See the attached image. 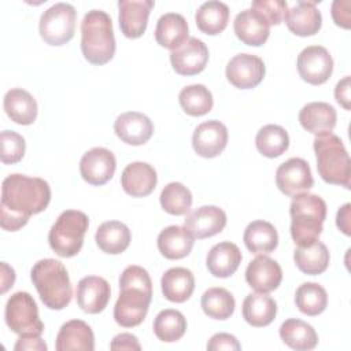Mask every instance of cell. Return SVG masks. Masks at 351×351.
<instances>
[{
	"label": "cell",
	"mask_w": 351,
	"mask_h": 351,
	"mask_svg": "<svg viewBox=\"0 0 351 351\" xmlns=\"http://www.w3.org/2000/svg\"><path fill=\"white\" fill-rule=\"evenodd\" d=\"M117 169L114 154L103 147H95L86 151L80 160L81 177L90 185H104L108 182Z\"/></svg>",
	"instance_id": "13"
},
{
	"label": "cell",
	"mask_w": 351,
	"mask_h": 351,
	"mask_svg": "<svg viewBox=\"0 0 351 351\" xmlns=\"http://www.w3.org/2000/svg\"><path fill=\"white\" fill-rule=\"evenodd\" d=\"M251 8L261 12L271 26L281 23L288 8V3L284 0H255L252 1Z\"/></svg>",
	"instance_id": "44"
},
{
	"label": "cell",
	"mask_w": 351,
	"mask_h": 351,
	"mask_svg": "<svg viewBox=\"0 0 351 351\" xmlns=\"http://www.w3.org/2000/svg\"><path fill=\"white\" fill-rule=\"evenodd\" d=\"M195 21L200 32L210 36L219 34L228 26L229 7L218 0L206 1L197 8Z\"/></svg>",
	"instance_id": "36"
},
{
	"label": "cell",
	"mask_w": 351,
	"mask_h": 351,
	"mask_svg": "<svg viewBox=\"0 0 351 351\" xmlns=\"http://www.w3.org/2000/svg\"><path fill=\"white\" fill-rule=\"evenodd\" d=\"M313 148L321 178L333 185L350 188L351 160L341 138L333 133L315 136Z\"/></svg>",
	"instance_id": "6"
},
{
	"label": "cell",
	"mask_w": 351,
	"mask_h": 351,
	"mask_svg": "<svg viewBox=\"0 0 351 351\" xmlns=\"http://www.w3.org/2000/svg\"><path fill=\"white\" fill-rule=\"evenodd\" d=\"M202 308L206 315L214 319H228L234 311L236 302L233 295L221 287L208 288L200 300Z\"/></svg>",
	"instance_id": "38"
},
{
	"label": "cell",
	"mask_w": 351,
	"mask_h": 351,
	"mask_svg": "<svg viewBox=\"0 0 351 351\" xmlns=\"http://www.w3.org/2000/svg\"><path fill=\"white\" fill-rule=\"evenodd\" d=\"M295 303L300 313L315 317L328 306V293L325 288L317 282H303L295 293Z\"/></svg>",
	"instance_id": "41"
},
{
	"label": "cell",
	"mask_w": 351,
	"mask_h": 351,
	"mask_svg": "<svg viewBox=\"0 0 351 351\" xmlns=\"http://www.w3.org/2000/svg\"><path fill=\"white\" fill-rule=\"evenodd\" d=\"M132 233L129 228L121 221L103 222L95 234L97 247L110 255L122 254L130 244Z\"/></svg>",
	"instance_id": "32"
},
{
	"label": "cell",
	"mask_w": 351,
	"mask_h": 351,
	"mask_svg": "<svg viewBox=\"0 0 351 351\" xmlns=\"http://www.w3.org/2000/svg\"><path fill=\"white\" fill-rule=\"evenodd\" d=\"M4 318L7 326L19 336H41L44 324L38 317V307L27 292H15L5 304Z\"/></svg>",
	"instance_id": "8"
},
{
	"label": "cell",
	"mask_w": 351,
	"mask_h": 351,
	"mask_svg": "<svg viewBox=\"0 0 351 351\" xmlns=\"http://www.w3.org/2000/svg\"><path fill=\"white\" fill-rule=\"evenodd\" d=\"M163 296L174 303L186 302L195 289V277L189 269L171 267L165 271L160 280Z\"/></svg>",
	"instance_id": "29"
},
{
	"label": "cell",
	"mask_w": 351,
	"mask_h": 351,
	"mask_svg": "<svg viewBox=\"0 0 351 351\" xmlns=\"http://www.w3.org/2000/svg\"><path fill=\"white\" fill-rule=\"evenodd\" d=\"M280 337L288 347L298 351L313 350L318 344L315 329L298 318H289L281 324Z\"/></svg>",
	"instance_id": "35"
},
{
	"label": "cell",
	"mask_w": 351,
	"mask_h": 351,
	"mask_svg": "<svg viewBox=\"0 0 351 351\" xmlns=\"http://www.w3.org/2000/svg\"><path fill=\"white\" fill-rule=\"evenodd\" d=\"M298 73L303 81L311 85L325 84L333 71V59L322 45H310L298 56Z\"/></svg>",
	"instance_id": "10"
},
{
	"label": "cell",
	"mask_w": 351,
	"mask_h": 351,
	"mask_svg": "<svg viewBox=\"0 0 351 351\" xmlns=\"http://www.w3.org/2000/svg\"><path fill=\"white\" fill-rule=\"evenodd\" d=\"M77 11L69 3H56L45 10L40 16L38 30L41 38L49 45H63L69 43L75 30Z\"/></svg>",
	"instance_id": "9"
},
{
	"label": "cell",
	"mask_w": 351,
	"mask_h": 351,
	"mask_svg": "<svg viewBox=\"0 0 351 351\" xmlns=\"http://www.w3.org/2000/svg\"><path fill=\"white\" fill-rule=\"evenodd\" d=\"M186 330V319L178 310L166 308L162 310L154 321L155 336L165 343H173L180 340Z\"/></svg>",
	"instance_id": "39"
},
{
	"label": "cell",
	"mask_w": 351,
	"mask_h": 351,
	"mask_svg": "<svg viewBox=\"0 0 351 351\" xmlns=\"http://www.w3.org/2000/svg\"><path fill=\"white\" fill-rule=\"evenodd\" d=\"M55 348L58 351H93L95 335L92 328L81 319L64 322L58 332Z\"/></svg>",
	"instance_id": "24"
},
{
	"label": "cell",
	"mask_w": 351,
	"mask_h": 351,
	"mask_svg": "<svg viewBox=\"0 0 351 351\" xmlns=\"http://www.w3.org/2000/svg\"><path fill=\"white\" fill-rule=\"evenodd\" d=\"M170 62L180 75L199 74L208 62V48L202 40L189 37L181 47L170 52Z\"/></svg>",
	"instance_id": "14"
},
{
	"label": "cell",
	"mask_w": 351,
	"mask_h": 351,
	"mask_svg": "<svg viewBox=\"0 0 351 351\" xmlns=\"http://www.w3.org/2000/svg\"><path fill=\"white\" fill-rule=\"evenodd\" d=\"M51 202L49 184L38 177L14 173L1 184L0 225L4 230L16 232L29 218L43 213Z\"/></svg>",
	"instance_id": "1"
},
{
	"label": "cell",
	"mask_w": 351,
	"mask_h": 351,
	"mask_svg": "<svg viewBox=\"0 0 351 351\" xmlns=\"http://www.w3.org/2000/svg\"><path fill=\"white\" fill-rule=\"evenodd\" d=\"M15 271L5 262H1V293L7 292L8 288L14 285Z\"/></svg>",
	"instance_id": "51"
},
{
	"label": "cell",
	"mask_w": 351,
	"mask_h": 351,
	"mask_svg": "<svg viewBox=\"0 0 351 351\" xmlns=\"http://www.w3.org/2000/svg\"><path fill=\"white\" fill-rule=\"evenodd\" d=\"M351 3L348 0H335L332 3V18L337 26L350 29L351 16H350Z\"/></svg>",
	"instance_id": "46"
},
{
	"label": "cell",
	"mask_w": 351,
	"mask_h": 351,
	"mask_svg": "<svg viewBox=\"0 0 351 351\" xmlns=\"http://www.w3.org/2000/svg\"><path fill=\"white\" fill-rule=\"evenodd\" d=\"M88 226L89 218L85 213L78 210L63 211L48 234L52 251L60 258L75 256L82 248Z\"/></svg>",
	"instance_id": "7"
},
{
	"label": "cell",
	"mask_w": 351,
	"mask_h": 351,
	"mask_svg": "<svg viewBox=\"0 0 351 351\" xmlns=\"http://www.w3.org/2000/svg\"><path fill=\"white\" fill-rule=\"evenodd\" d=\"M111 350H141V346L138 343V339L132 335V333H119L117 335L111 343H110Z\"/></svg>",
	"instance_id": "47"
},
{
	"label": "cell",
	"mask_w": 351,
	"mask_h": 351,
	"mask_svg": "<svg viewBox=\"0 0 351 351\" xmlns=\"http://www.w3.org/2000/svg\"><path fill=\"white\" fill-rule=\"evenodd\" d=\"M111 296V288L107 280L99 276H86L77 284L75 298L82 311L97 314L107 307Z\"/></svg>",
	"instance_id": "18"
},
{
	"label": "cell",
	"mask_w": 351,
	"mask_h": 351,
	"mask_svg": "<svg viewBox=\"0 0 351 351\" xmlns=\"http://www.w3.org/2000/svg\"><path fill=\"white\" fill-rule=\"evenodd\" d=\"M256 149L266 158H277L282 155L289 147V136L282 126L265 125L255 137Z\"/></svg>",
	"instance_id": "37"
},
{
	"label": "cell",
	"mask_w": 351,
	"mask_h": 351,
	"mask_svg": "<svg viewBox=\"0 0 351 351\" xmlns=\"http://www.w3.org/2000/svg\"><path fill=\"white\" fill-rule=\"evenodd\" d=\"M336 118L335 107L325 101L307 103L299 112L302 128L315 136L332 133L336 126Z\"/></svg>",
	"instance_id": "25"
},
{
	"label": "cell",
	"mask_w": 351,
	"mask_h": 351,
	"mask_svg": "<svg viewBox=\"0 0 351 351\" xmlns=\"http://www.w3.org/2000/svg\"><path fill=\"white\" fill-rule=\"evenodd\" d=\"M281 280V266L266 254H261L254 258L245 269V281L256 292L269 293L278 288Z\"/></svg>",
	"instance_id": "15"
},
{
	"label": "cell",
	"mask_w": 351,
	"mask_h": 351,
	"mask_svg": "<svg viewBox=\"0 0 351 351\" xmlns=\"http://www.w3.org/2000/svg\"><path fill=\"white\" fill-rule=\"evenodd\" d=\"M350 210H351V204L346 203L344 206H341L337 211L336 215V225L337 228L346 234L350 236L351 234V225H350Z\"/></svg>",
	"instance_id": "50"
},
{
	"label": "cell",
	"mask_w": 351,
	"mask_h": 351,
	"mask_svg": "<svg viewBox=\"0 0 351 351\" xmlns=\"http://www.w3.org/2000/svg\"><path fill=\"white\" fill-rule=\"evenodd\" d=\"M288 29L300 37L314 36L322 25V15L317 8V1H296L284 14Z\"/></svg>",
	"instance_id": "21"
},
{
	"label": "cell",
	"mask_w": 351,
	"mask_h": 351,
	"mask_svg": "<svg viewBox=\"0 0 351 351\" xmlns=\"http://www.w3.org/2000/svg\"><path fill=\"white\" fill-rule=\"evenodd\" d=\"M276 184L287 196L307 192L314 185L308 163L302 158H291L285 160L276 170Z\"/></svg>",
	"instance_id": "12"
},
{
	"label": "cell",
	"mask_w": 351,
	"mask_h": 351,
	"mask_svg": "<svg viewBox=\"0 0 351 351\" xmlns=\"http://www.w3.org/2000/svg\"><path fill=\"white\" fill-rule=\"evenodd\" d=\"M241 251L230 241H222L211 247L206 256L208 271L218 278H226L234 274L241 263Z\"/></svg>",
	"instance_id": "26"
},
{
	"label": "cell",
	"mask_w": 351,
	"mask_h": 351,
	"mask_svg": "<svg viewBox=\"0 0 351 351\" xmlns=\"http://www.w3.org/2000/svg\"><path fill=\"white\" fill-rule=\"evenodd\" d=\"M243 241L248 251L252 254H269L278 245V233L276 228L267 221H252L247 225Z\"/></svg>",
	"instance_id": "33"
},
{
	"label": "cell",
	"mask_w": 351,
	"mask_h": 351,
	"mask_svg": "<svg viewBox=\"0 0 351 351\" xmlns=\"http://www.w3.org/2000/svg\"><path fill=\"white\" fill-rule=\"evenodd\" d=\"M15 351H23V350H37V351H45L47 344L41 339V336H19L14 346Z\"/></svg>",
	"instance_id": "48"
},
{
	"label": "cell",
	"mask_w": 351,
	"mask_h": 351,
	"mask_svg": "<svg viewBox=\"0 0 351 351\" xmlns=\"http://www.w3.org/2000/svg\"><path fill=\"white\" fill-rule=\"evenodd\" d=\"M233 30L237 38L244 44L259 47L265 44L269 38L270 23L256 10L245 8L236 15L233 22Z\"/></svg>",
	"instance_id": "22"
},
{
	"label": "cell",
	"mask_w": 351,
	"mask_h": 351,
	"mask_svg": "<svg viewBox=\"0 0 351 351\" xmlns=\"http://www.w3.org/2000/svg\"><path fill=\"white\" fill-rule=\"evenodd\" d=\"M154 7L152 0H119L118 19L125 37L138 38L144 34L149 12Z\"/></svg>",
	"instance_id": "17"
},
{
	"label": "cell",
	"mask_w": 351,
	"mask_h": 351,
	"mask_svg": "<svg viewBox=\"0 0 351 351\" xmlns=\"http://www.w3.org/2000/svg\"><path fill=\"white\" fill-rule=\"evenodd\" d=\"M335 99L336 101L343 106L346 110H350V77L346 75L343 80H340L335 86Z\"/></svg>",
	"instance_id": "49"
},
{
	"label": "cell",
	"mask_w": 351,
	"mask_h": 351,
	"mask_svg": "<svg viewBox=\"0 0 351 351\" xmlns=\"http://www.w3.org/2000/svg\"><path fill=\"white\" fill-rule=\"evenodd\" d=\"M193 239L185 226L171 225L159 233L158 250L167 259H181L191 254Z\"/></svg>",
	"instance_id": "28"
},
{
	"label": "cell",
	"mask_w": 351,
	"mask_h": 351,
	"mask_svg": "<svg viewBox=\"0 0 351 351\" xmlns=\"http://www.w3.org/2000/svg\"><path fill=\"white\" fill-rule=\"evenodd\" d=\"M184 223L195 239H207L223 230L226 214L217 206H202L191 211L185 217Z\"/></svg>",
	"instance_id": "19"
},
{
	"label": "cell",
	"mask_w": 351,
	"mask_h": 351,
	"mask_svg": "<svg viewBox=\"0 0 351 351\" xmlns=\"http://www.w3.org/2000/svg\"><path fill=\"white\" fill-rule=\"evenodd\" d=\"M114 132L129 145H143L152 137L154 123L143 112L128 111L117 117Z\"/></svg>",
	"instance_id": "20"
},
{
	"label": "cell",
	"mask_w": 351,
	"mask_h": 351,
	"mask_svg": "<svg viewBox=\"0 0 351 351\" xmlns=\"http://www.w3.org/2000/svg\"><path fill=\"white\" fill-rule=\"evenodd\" d=\"M121 293L114 306V319L123 328L140 325L152 299V281L148 271L137 265L128 266L119 277Z\"/></svg>",
	"instance_id": "2"
},
{
	"label": "cell",
	"mask_w": 351,
	"mask_h": 351,
	"mask_svg": "<svg viewBox=\"0 0 351 351\" xmlns=\"http://www.w3.org/2000/svg\"><path fill=\"white\" fill-rule=\"evenodd\" d=\"M208 351H218V350H230V351H239L241 350V346L239 340L230 335V333H215L211 336V339L207 343Z\"/></svg>",
	"instance_id": "45"
},
{
	"label": "cell",
	"mask_w": 351,
	"mask_h": 351,
	"mask_svg": "<svg viewBox=\"0 0 351 351\" xmlns=\"http://www.w3.org/2000/svg\"><path fill=\"white\" fill-rule=\"evenodd\" d=\"M291 236L298 247H304L322 233V225L326 218V203L318 195L302 192L293 196L291 206Z\"/></svg>",
	"instance_id": "5"
},
{
	"label": "cell",
	"mask_w": 351,
	"mask_h": 351,
	"mask_svg": "<svg viewBox=\"0 0 351 351\" xmlns=\"http://www.w3.org/2000/svg\"><path fill=\"white\" fill-rule=\"evenodd\" d=\"M162 208L171 215H184L192 206V193L181 182L167 184L159 196Z\"/></svg>",
	"instance_id": "42"
},
{
	"label": "cell",
	"mask_w": 351,
	"mask_h": 351,
	"mask_svg": "<svg viewBox=\"0 0 351 351\" xmlns=\"http://www.w3.org/2000/svg\"><path fill=\"white\" fill-rule=\"evenodd\" d=\"M81 51L92 64H106L114 58L115 37L112 21L106 11L90 10L81 22Z\"/></svg>",
	"instance_id": "3"
},
{
	"label": "cell",
	"mask_w": 351,
	"mask_h": 351,
	"mask_svg": "<svg viewBox=\"0 0 351 351\" xmlns=\"http://www.w3.org/2000/svg\"><path fill=\"white\" fill-rule=\"evenodd\" d=\"M228 144V129L226 126L211 119L200 123L192 136V147L195 152L202 158L218 156Z\"/></svg>",
	"instance_id": "16"
},
{
	"label": "cell",
	"mask_w": 351,
	"mask_h": 351,
	"mask_svg": "<svg viewBox=\"0 0 351 351\" xmlns=\"http://www.w3.org/2000/svg\"><path fill=\"white\" fill-rule=\"evenodd\" d=\"M329 251L319 240L304 247H298L293 251L295 265L300 271L308 276H318L324 273L329 266Z\"/></svg>",
	"instance_id": "34"
},
{
	"label": "cell",
	"mask_w": 351,
	"mask_h": 351,
	"mask_svg": "<svg viewBox=\"0 0 351 351\" xmlns=\"http://www.w3.org/2000/svg\"><path fill=\"white\" fill-rule=\"evenodd\" d=\"M266 67L263 60L252 53H239L226 64L228 81L239 89H251L259 85L265 77Z\"/></svg>",
	"instance_id": "11"
},
{
	"label": "cell",
	"mask_w": 351,
	"mask_h": 351,
	"mask_svg": "<svg viewBox=\"0 0 351 351\" xmlns=\"http://www.w3.org/2000/svg\"><path fill=\"white\" fill-rule=\"evenodd\" d=\"M4 110L18 125H32L37 118V101L22 88H12L4 95Z\"/></svg>",
	"instance_id": "31"
},
{
	"label": "cell",
	"mask_w": 351,
	"mask_h": 351,
	"mask_svg": "<svg viewBox=\"0 0 351 351\" xmlns=\"http://www.w3.org/2000/svg\"><path fill=\"white\" fill-rule=\"evenodd\" d=\"M178 101L182 110L191 117L206 115L211 111L214 104L211 92L202 84H193L182 88L178 95Z\"/></svg>",
	"instance_id": "40"
},
{
	"label": "cell",
	"mask_w": 351,
	"mask_h": 351,
	"mask_svg": "<svg viewBox=\"0 0 351 351\" xmlns=\"http://www.w3.org/2000/svg\"><path fill=\"white\" fill-rule=\"evenodd\" d=\"M158 182L155 169L145 162L129 163L121 176L122 189L133 197H144L149 195Z\"/></svg>",
	"instance_id": "23"
},
{
	"label": "cell",
	"mask_w": 351,
	"mask_h": 351,
	"mask_svg": "<svg viewBox=\"0 0 351 351\" xmlns=\"http://www.w3.org/2000/svg\"><path fill=\"white\" fill-rule=\"evenodd\" d=\"M188 38V23L181 14L167 12L158 19L155 40L160 47L174 51Z\"/></svg>",
	"instance_id": "27"
},
{
	"label": "cell",
	"mask_w": 351,
	"mask_h": 351,
	"mask_svg": "<svg viewBox=\"0 0 351 351\" xmlns=\"http://www.w3.org/2000/svg\"><path fill=\"white\" fill-rule=\"evenodd\" d=\"M30 278L40 299L51 310H62L71 302L73 288L69 273L60 261L45 258L34 263Z\"/></svg>",
	"instance_id": "4"
},
{
	"label": "cell",
	"mask_w": 351,
	"mask_h": 351,
	"mask_svg": "<svg viewBox=\"0 0 351 351\" xmlns=\"http://www.w3.org/2000/svg\"><path fill=\"white\" fill-rule=\"evenodd\" d=\"M241 311L247 324L255 328H262L271 324L276 318L277 303L267 293H250L243 302Z\"/></svg>",
	"instance_id": "30"
},
{
	"label": "cell",
	"mask_w": 351,
	"mask_h": 351,
	"mask_svg": "<svg viewBox=\"0 0 351 351\" xmlns=\"http://www.w3.org/2000/svg\"><path fill=\"white\" fill-rule=\"evenodd\" d=\"M0 159L4 165H14L18 163L26 149V143L25 138L14 132V130H3L0 134Z\"/></svg>",
	"instance_id": "43"
}]
</instances>
